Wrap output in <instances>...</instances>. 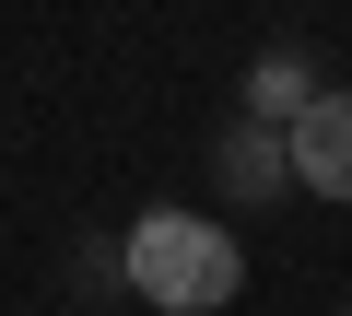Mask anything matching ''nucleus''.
<instances>
[{"label": "nucleus", "mask_w": 352, "mask_h": 316, "mask_svg": "<svg viewBox=\"0 0 352 316\" xmlns=\"http://www.w3.org/2000/svg\"><path fill=\"white\" fill-rule=\"evenodd\" d=\"M294 188L352 211V82H317V106L294 117Z\"/></svg>", "instance_id": "f03ea898"}, {"label": "nucleus", "mask_w": 352, "mask_h": 316, "mask_svg": "<svg viewBox=\"0 0 352 316\" xmlns=\"http://www.w3.org/2000/svg\"><path fill=\"white\" fill-rule=\"evenodd\" d=\"M305 106H317V59H305V47H270V59L247 71V117H282V129H294Z\"/></svg>", "instance_id": "20e7f679"}, {"label": "nucleus", "mask_w": 352, "mask_h": 316, "mask_svg": "<svg viewBox=\"0 0 352 316\" xmlns=\"http://www.w3.org/2000/svg\"><path fill=\"white\" fill-rule=\"evenodd\" d=\"M71 293H82V304H94V293H129V269H118V246H82V258H71Z\"/></svg>", "instance_id": "39448f33"}, {"label": "nucleus", "mask_w": 352, "mask_h": 316, "mask_svg": "<svg viewBox=\"0 0 352 316\" xmlns=\"http://www.w3.org/2000/svg\"><path fill=\"white\" fill-rule=\"evenodd\" d=\"M212 188H223V199H282V188H294V129H282V117H235V129L212 141Z\"/></svg>", "instance_id": "7ed1b4c3"}, {"label": "nucleus", "mask_w": 352, "mask_h": 316, "mask_svg": "<svg viewBox=\"0 0 352 316\" xmlns=\"http://www.w3.org/2000/svg\"><path fill=\"white\" fill-rule=\"evenodd\" d=\"M118 269H129V293L164 304V316H212V304H235L247 246H235L212 211H141V223L118 234Z\"/></svg>", "instance_id": "f257e3e1"}]
</instances>
